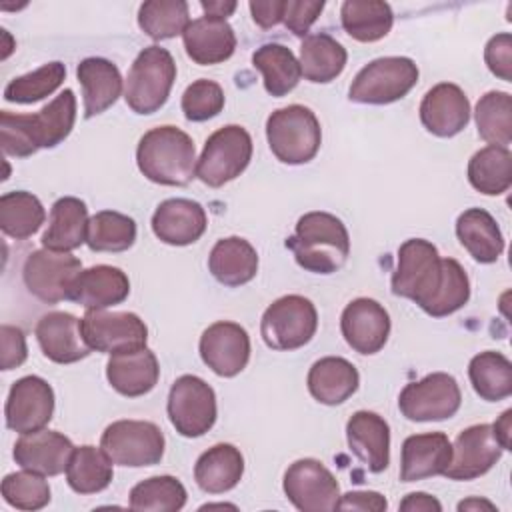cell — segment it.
Instances as JSON below:
<instances>
[{
	"mask_svg": "<svg viewBox=\"0 0 512 512\" xmlns=\"http://www.w3.org/2000/svg\"><path fill=\"white\" fill-rule=\"evenodd\" d=\"M478 136L492 144L508 148L512 142V96L508 92L490 90L476 104Z\"/></svg>",
	"mask_w": 512,
	"mask_h": 512,
	"instance_id": "obj_42",
	"label": "cell"
},
{
	"mask_svg": "<svg viewBox=\"0 0 512 512\" xmlns=\"http://www.w3.org/2000/svg\"><path fill=\"white\" fill-rule=\"evenodd\" d=\"M44 220L46 210L34 194L14 190L0 196V228L6 236L26 240L40 230Z\"/></svg>",
	"mask_w": 512,
	"mask_h": 512,
	"instance_id": "obj_41",
	"label": "cell"
},
{
	"mask_svg": "<svg viewBox=\"0 0 512 512\" xmlns=\"http://www.w3.org/2000/svg\"><path fill=\"white\" fill-rule=\"evenodd\" d=\"M80 272L82 262L70 252L42 248L26 258L22 276L30 294L46 304H56L68 300L70 286Z\"/></svg>",
	"mask_w": 512,
	"mask_h": 512,
	"instance_id": "obj_14",
	"label": "cell"
},
{
	"mask_svg": "<svg viewBox=\"0 0 512 512\" xmlns=\"http://www.w3.org/2000/svg\"><path fill=\"white\" fill-rule=\"evenodd\" d=\"M452 460V442L444 432L412 434L402 442L400 480L416 482L444 474Z\"/></svg>",
	"mask_w": 512,
	"mask_h": 512,
	"instance_id": "obj_26",
	"label": "cell"
},
{
	"mask_svg": "<svg viewBox=\"0 0 512 512\" xmlns=\"http://www.w3.org/2000/svg\"><path fill=\"white\" fill-rule=\"evenodd\" d=\"M324 10V2L314 0H286L284 4V24L296 36H306L312 24Z\"/></svg>",
	"mask_w": 512,
	"mask_h": 512,
	"instance_id": "obj_51",
	"label": "cell"
},
{
	"mask_svg": "<svg viewBox=\"0 0 512 512\" xmlns=\"http://www.w3.org/2000/svg\"><path fill=\"white\" fill-rule=\"evenodd\" d=\"M284 4L286 0H252L248 8L260 28H272L284 18Z\"/></svg>",
	"mask_w": 512,
	"mask_h": 512,
	"instance_id": "obj_54",
	"label": "cell"
},
{
	"mask_svg": "<svg viewBox=\"0 0 512 512\" xmlns=\"http://www.w3.org/2000/svg\"><path fill=\"white\" fill-rule=\"evenodd\" d=\"M200 358L218 376L232 378L240 374L250 360L248 332L228 320L210 324L200 336Z\"/></svg>",
	"mask_w": 512,
	"mask_h": 512,
	"instance_id": "obj_18",
	"label": "cell"
},
{
	"mask_svg": "<svg viewBox=\"0 0 512 512\" xmlns=\"http://www.w3.org/2000/svg\"><path fill=\"white\" fill-rule=\"evenodd\" d=\"M166 410L178 434L198 438L216 422V394L202 378L184 374L174 380Z\"/></svg>",
	"mask_w": 512,
	"mask_h": 512,
	"instance_id": "obj_12",
	"label": "cell"
},
{
	"mask_svg": "<svg viewBox=\"0 0 512 512\" xmlns=\"http://www.w3.org/2000/svg\"><path fill=\"white\" fill-rule=\"evenodd\" d=\"M80 320L84 338L96 352L118 354L146 348L148 328L144 320L134 312L86 310L84 318Z\"/></svg>",
	"mask_w": 512,
	"mask_h": 512,
	"instance_id": "obj_15",
	"label": "cell"
},
{
	"mask_svg": "<svg viewBox=\"0 0 512 512\" xmlns=\"http://www.w3.org/2000/svg\"><path fill=\"white\" fill-rule=\"evenodd\" d=\"M88 208L76 196L58 198L50 210V222L42 234V246L54 252H70L86 242Z\"/></svg>",
	"mask_w": 512,
	"mask_h": 512,
	"instance_id": "obj_31",
	"label": "cell"
},
{
	"mask_svg": "<svg viewBox=\"0 0 512 512\" xmlns=\"http://www.w3.org/2000/svg\"><path fill=\"white\" fill-rule=\"evenodd\" d=\"M206 212L202 204L188 198H168L152 214L154 236L170 246H188L206 232Z\"/></svg>",
	"mask_w": 512,
	"mask_h": 512,
	"instance_id": "obj_23",
	"label": "cell"
},
{
	"mask_svg": "<svg viewBox=\"0 0 512 512\" xmlns=\"http://www.w3.org/2000/svg\"><path fill=\"white\" fill-rule=\"evenodd\" d=\"M400 510H404V512H440L442 504L426 492H412L400 502Z\"/></svg>",
	"mask_w": 512,
	"mask_h": 512,
	"instance_id": "obj_55",
	"label": "cell"
},
{
	"mask_svg": "<svg viewBox=\"0 0 512 512\" xmlns=\"http://www.w3.org/2000/svg\"><path fill=\"white\" fill-rule=\"evenodd\" d=\"M74 444L56 430H36L22 434L14 444V460L20 468L42 476H58L68 468Z\"/></svg>",
	"mask_w": 512,
	"mask_h": 512,
	"instance_id": "obj_22",
	"label": "cell"
},
{
	"mask_svg": "<svg viewBox=\"0 0 512 512\" xmlns=\"http://www.w3.org/2000/svg\"><path fill=\"white\" fill-rule=\"evenodd\" d=\"M160 376V364L152 350L138 348L110 354L106 364V378L110 386L128 398L148 394Z\"/></svg>",
	"mask_w": 512,
	"mask_h": 512,
	"instance_id": "obj_27",
	"label": "cell"
},
{
	"mask_svg": "<svg viewBox=\"0 0 512 512\" xmlns=\"http://www.w3.org/2000/svg\"><path fill=\"white\" fill-rule=\"evenodd\" d=\"M504 446L494 434L492 424L464 428L452 444V460L444 470L448 480H474L486 474L502 456Z\"/></svg>",
	"mask_w": 512,
	"mask_h": 512,
	"instance_id": "obj_17",
	"label": "cell"
},
{
	"mask_svg": "<svg viewBox=\"0 0 512 512\" xmlns=\"http://www.w3.org/2000/svg\"><path fill=\"white\" fill-rule=\"evenodd\" d=\"M310 394L326 406H336L346 402L360 384L358 370L352 362L340 356H326L312 364L308 372Z\"/></svg>",
	"mask_w": 512,
	"mask_h": 512,
	"instance_id": "obj_32",
	"label": "cell"
},
{
	"mask_svg": "<svg viewBox=\"0 0 512 512\" xmlns=\"http://www.w3.org/2000/svg\"><path fill=\"white\" fill-rule=\"evenodd\" d=\"M286 248L300 268L314 274H332L348 260L350 236L344 222L334 214L308 212L296 222Z\"/></svg>",
	"mask_w": 512,
	"mask_h": 512,
	"instance_id": "obj_2",
	"label": "cell"
},
{
	"mask_svg": "<svg viewBox=\"0 0 512 512\" xmlns=\"http://www.w3.org/2000/svg\"><path fill=\"white\" fill-rule=\"evenodd\" d=\"M130 294V280L126 272L116 266L98 264L82 270L70 286L68 300L86 310H106L120 304Z\"/></svg>",
	"mask_w": 512,
	"mask_h": 512,
	"instance_id": "obj_25",
	"label": "cell"
},
{
	"mask_svg": "<svg viewBox=\"0 0 512 512\" xmlns=\"http://www.w3.org/2000/svg\"><path fill=\"white\" fill-rule=\"evenodd\" d=\"M462 402V392L454 376L432 372L418 382H410L398 396V408L412 422H438L452 418Z\"/></svg>",
	"mask_w": 512,
	"mask_h": 512,
	"instance_id": "obj_11",
	"label": "cell"
},
{
	"mask_svg": "<svg viewBox=\"0 0 512 512\" xmlns=\"http://www.w3.org/2000/svg\"><path fill=\"white\" fill-rule=\"evenodd\" d=\"M186 488L174 476H152L130 490V508L138 512H176L186 504Z\"/></svg>",
	"mask_w": 512,
	"mask_h": 512,
	"instance_id": "obj_44",
	"label": "cell"
},
{
	"mask_svg": "<svg viewBox=\"0 0 512 512\" xmlns=\"http://www.w3.org/2000/svg\"><path fill=\"white\" fill-rule=\"evenodd\" d=\"M2 498L18 510H40L50 502V486L38 472H14L2 480Z\"/></svg>",
	"mask_w": 512,
	"mask_h": 512,
	"instance_id": "obj_48",
	"label": "cell"
},
{
	"mask_svg": "<svg viewBox=\"0 0 512 512\" xmlns=\"http://www.w3.org/2000/svg\"><path fill=\"white\" fill-rule=\"evenodd\" d=\"M512 410L502 412V416L492 424L494 434L498 436L500 444L504 446V450H510V442H512Z\"/></svg>",
	"mask_w": 512,
	"mask_h": 512,
	"instance_id": "obj_56",
	"label": "cell"
},
{
	"mask_svg": "<svg viewBox=\"0 0 512 512\" xmlns=\"http://www.w3.org/2000/svg\"><path fill=\"white\" fill-rule=\"evenodd\" d=\"M252 160V138L246 128L228 124L208 136L202 154L196 162V176L212 186L220 188L238 178Z\"/></svg>",
	"mask_w": 512,
	"mask_h": 512,
	"instance_id": "obj_8",
	"label": "cell"
},
{
	"mask_svg": "<svg viewBox=\"0 0 512 512\" xmlns=\"http://www.w3.org/2000/svg\"><path fill=\"white\" fill-rule=\"evenodd\" d=\"M66 78L62 62H48L34 72L12 78L4 88V100L14 104H34L60 88Z\"/></svg>",
	"mask_w": 512,
	"mask_h": 512,
	"instance_id": "obj_46",
	"label": "cell"
},
{
	"mask_svg": "<svg viewBox=\"0 0 512 512\" xmlns=\"http://www.w3.org/2000/svg\"><path fill=\"white\" fill-rule=\"evenodd\" d=\"M346 60V48L330 34H310L300 46V70L314 84H326L338 78Z\"/></svg>",
	"mask_w": 512,
	"mask_h": 512,
	"instance_id": "obj_35",
	"label": "cell"
},
{
	"mask_svg": "<svg viewBox=\"0 0 512 512\" xmlns=\"http://www.w3.org/2000/svg\"><path fill=\"white\" fill-rule=\"evenodd\" d=\"M478 508H488V510H494L496 506L488 500H480V498H468V500H462L458 504V510H478Z\"/></svg>",
	"mask_w": 512,
	"mask_h": 512,
	"instance_id": "obj_58",
	"label": "cell"
},
{
	"mask_svg": "<svg viewBox=\"0 0 512 512\" xmlns=\"http://www.w3.org/2000/svg\"><path fill=\"white\" fill-rule=\"evenodd\" d=\"M244 474V456L232 444H214L200 454L194 466V480L208 494L232 490Z\"/></svg>",
	"mask_w": 512,
	"mask_h": 512,
	"instance_id": "obj_34",
	"label": "cell"
},
{
	"mask_svg": "<svg viewBox=\"0 0 512 512\" xmlns=\"http://www.w3.org/2000/svg\"><path fill=\"white\" fill-rule=\"evenodd\" d=\"M346 438L352 454L374 474L390 464V426L370 410H358L346 424Z\"/></svg>",
	"mask_w": 512,
	"mask_h": 512,
	"instance_id": "obj_24",
	"label": "cell"
},
{
	"mask_svg": "<svg viewBox=\"0 0 512 512\" xmlns=\"http://www.w3.org/2000/svg\"><path fill=\"white\" fill-rule=\"evenodd\" d=\"M468 376L474 392L486 402H500L512 394V362L500 352L476 354L470 360Z\"/></svg>",
	"mask_w": 512,
	"mask_h": 512,
	"instance_id": "obj_40",
	"label": "cell"
},
{
	"mask_svg": "<svg viewBox=\"0 0 512 512\" xmlns=\"http://www.w3.org/2000/svg\"><path fill=\"white\" fill-rule=\"evenodd\" d=\"M388 508L386 498L380 492L356 490L340 496L336 510H362V512H384Z\"/></svg>",
	"mask_w": 512,
	"mask_h": 512,
	"instance_id": "obj_53",
	"label": "cell"
},
{
	"mask_svg": "<svg viewBox=\"0 0 512 512\" xmlns=\"http://www.w3.org/2000/svg\"><path fill=\"white\" fill-rule=\"evenodd\" d=\"M174 80L172 54L162 46H146L130 66L124 100L136 114H154L166 104Z\"/></svg>",
	"mask_w": 512,
	"mask_h": 512,
	"instance_id": "obj_6",
	"label": "cell"
},
{
	"mask_svg": "<svg viewBox=\"0 0 512 512\" xmlns=\"http://www.w3.org/2000/svg\"><path fill=\"white\" fill-rule=\"evenodd\" d=\"M224 108V90L218 82L200 78L182 94V112L190 122H204L220 114Z\"/></svg>",
	"mask_w": 512,
	"mask_h": 512,
	"instance_id": "obj_49",
	"label": "cell"
},
{
	"mask_svg": "<svg viewBox=\"0 0 512 512\" xmlns=\"http://www.w3.org/2000/svg\"><path fill=\"white\" fill-rule=\"evenodd\" d=\"M418 82V66L406 56H384L368 62L352 80L348 98L358 104H392Z\"/></svg>",
	"mask_w": 512,
	"mask_h": 512,
	"instance_id": "obj_7",
	"label": "cell"
},
{
	"mask_svg": "<svg viewBox=\"0 0 512 512\" xmlns=\"http://www.w3.org/2000/svg\"><path fill=\"white\" fill-rule=\"evenodd\" d=\"M340 20L350 38L376 42L390 32L394 14L390 4L380 0H346L340 8Z\"/></svg>",
	"mask_w": 512,
	"mask_h": 512,
	"instance_id": "obj_37",
	"label": "cell"
},
{
	"mask_svg": "<svg viewBox=\"0 0 512 512\" xmlns=\"http://www.w3.org/2000/svg\"><path fill=\"white\" fill-rule=\"evenodd\" d=\"M252 64L256 70H260L266 92L276 98L292 92L302 76L300 62L292 50L276 42L260 46L252 54Z\"/></svg>",
	"mask_w": 512,
	"mask_h": 512,
	"instance_id": "obj_36",
	"label": "cell"
},
{
	"mask_svg": "<svg viewBox=\"0 0 512 512\" xmlns=\"http://www.w3.org/2000/svg\"><path fill=\"white\" fill-rule=\"evenodd\" d=\"M420 120L430 134L452 138L470 122V100L460 86L440 82L424 94L420 102Z\"/></svg>",
	"mask_w": 512,
	"mask_h": 512,
	"instance_id": "obj_20",
	"label": "cell"
},
{
	"mask_svg": "<svg viewBox=\"0 0 512 512\" xmlns=\"http://www.w3.org/2000/svg\"><path fill=\"white\" fill-rule=\"evenodd\" d=\"M36 340L42 354L56 364H72L90 354L82 332V320L70 312H48L36 324Z\"/></svg>",
	"mask_w": 512,
	"mask_h": 512,
	"instance_id": "obj_21",
	"label": "cell"
},
{
	"mask_svg": "<svg viewBox=\"0 0 512 512\" xmlns=\"http://www.w3.org/2000/svg\"><path fill=\"white\" fill-rule=\"evenodd\" d=\"M54 414V390L40 376L18 378L6 398V426L18 434L42 430Z\"/></svg>",
	"mask_w": 512,
	"mask_h": 512,
	"instance_id": "obj_16",
	"label": "cell"
},
{
	"mask_svg": "<svg viewBox=\"0 0 512 512\" xmlns=\"http://www.w3.org/2000/svg\"><path fill=\"white\" fill-rule=\"evenodd\" d=\"M456 236L480 264H492L504 252V238L498 222L484 208L464 210L456 220Z\"/></svg>",
	"mask_w": 512,
	"mask_h": 512,
	"instance_id": "obj_33",
	"label": "cell"
},
{
	"mask_svg": "<svg viewBox=\"0 0 512 512\" xmlns=\"http://www.w3.org/2000/svg\"><path fill=\"white\" fill-rule=\"evenodd\" d=\"M196 148L192 138L176 126L148 130L136 148L138 170L162 186H186L196 176Z\"/></svg>",
	"mask_w": 512,
	"mask_h": 512,
	"instance_id": "obj_3",
	"label": "cell"
},
{
	"mask_svg": "<svg viewBox=\"0 0 512 512\" xmlns=\"http://www.w3.org/2000/svg\"><path fill=\"white\" fill-rule=\"evenodd\" d=\"M470 298V280L462 264L454 258H442V284L434 300L424 310L434 318H442L460 310Z\"/></svg>",
	"mask_w": 512,
	"mask_h": 512,
	"instance_id": "obj_47",
	"label": "cell"
},
{
	"mask_svg": "<svg viewBox=\"0 0 512 512\" xmlns=\"http://www.w3.org/2000/svg\"><path fill=\"white\" fill-rule=\"evenodd\" d=\"M84 96V118H94L108 110L122 94V76L116 64L106 58H84L76 68Z\"/></svg>",
	"mask_w": 512,
	"mask_h": 512,
	"instance_id": "obj_29",
	"label": "cell"
},
{
	"mask_svg": "<svg viewBox=\"0 0 512 512\" xmlns=\"http://www.w3.org/2000/svg\"><path fill=\"white\" fill-rule=\"evenodd\" d=\"M442 284V258L438 248L424 238H410L398 248L392 274V292L416 302L422 310L434 300Z\"/></svg>",
	"mask_w": 512,
	"mask_h": 512,
	"instance_id": "obj_5",
	"label": "cell"
},
{
	"mask_svg": "<svg viewBox=\"0 0 512 512\" xmlns=\"http://www.w3.org/2000/svg\"><path fill=\"white\" fill-rule=\"evenodd\" d=\"M204 16H212V18H222L226 20V16H230L236 10V2H224V0H210V2H200Z\"/></svg>",
	"mask_w": 512,
	"mask_h": 512,
	"instance_id": "obj_57",
	"label": "cell"
},
{
	"mask_svg": "<svg viewBox=\"0 0 512 512\" xmlns=\"http://www.w3.org/2000/svg\"><path fill=\"white\" fill-rule=\"evenodd\" d=\"M318 328L316 306L300 296L288 294L274 300L262 314L260 334L272 350H296L312 340Z\"/></svg>",
	"mask_w": 512,
	"mask_h": 512,
	"instance_id": "obj_9",
	"label": "cell"
},
{
	"mask_svg": "<svg viewBox=\"0 0 512 512\" xmlns=\"http://www.w3.org/2000/svg\"><path fill=\"white\" fill-rule=\"evenodd\" d=\"M188 24V4L184 0H148L138 10V26L152 40L184 34Z\"/></svg>",
	"mask_w": 512,
	"mask_h": 512,
	"instance_id": "obj_45",
	"label": "cell"
},
{
	"mask_svg": "<svg viewBox=\"0 0 512 512\" xmlns=\"http://www.w3.org/2000/svg\"><path fill=\"white\" fill-rule=\"evenodd\" d=\"M164 434L148 420H116L102 432L100 448L118 466H154L164 456Z\"/></svg>",
	"mask_w": 512,
	"mask_h": 512,
	"instance_id": "obj_10",
	"label": "cell"
},
{
	"mask_svg": "<svg viewBox=\"0 0 512 512\" xmlns=\"http://www.w3.org/2000/svg\"><path fill=\"white\" fill-rule=\"evenodd\" d=\"M112 464L102 448L90 444L74 448L66 468V482L78 494L102 492L112 482Z\"/></svg>",
	"mask_w": 512,
	"mask_h": 512,
	"instance_id": "obj_38",
	"label": "cell"
},
{
	"mask_svg": "<svg viewBox=\"0 0 512 512\" xmlns=\"http://www.w3.org/2000/svg\"><path fill=\"white\" fill-rule=\"evenodd\" d=\"M0 340H2V360H0L2 370H12V368L24 364V360L28 356L24 332L18 326L2 324Z\"/></svg>",
	"mask_w": 512,
	"mask_h": 512,
	"instance_id": "obj_52",
	"label": "cell"
},
{
	"mask_svg": "<svg viewBox=\"0 0 512 512\" xmlns=\"http://www.w3.org/2000/svg\"><path fill=\"white\" fill-rule=\"evenodd\" d=\"M266 140L272 154L284 164L310 162L322 144V130L316 114L302 106L290 104L274 110L266 120Z\"/></svg>",
	"mask_w": 512,
	"mask_h": 512,
	"instance_id": "obj_4",
	"label": "cell"
},
{
	"mask_svg": "<svg viewBox=\"0 0 512 512\" xmlns=\"http://www.w3.org/2000/svg\"><path fill=\"white\" fill-rule=\"evenodd\" d=\"M488 70L504 82H512V36L508 32L496 34L484 48Z\"/></svg>",
	"mask_w": 512,
	"mask_h": 512,
	"instance_id": "obj_50",
	"label": "cell"
},
{
	"mask_svg": "<svg viewBox=\"0 0 512 512\" xmlns=\"http://www.w3.org/2000/svg\"><path fill=\"white\" fill-rule=\"evenodd\" d=\"M208 270L224 286H242L258 272L256 248L240 236L222 238L210 250Z\"/></svg>",
	"mask_w": 512,
	"mask_h": 512,
	"instance_id": "obj_30",
	"label": "cell"
},
{
	"mask_svg": "<svg viewBox=\"0 0 512 512\" xmlns=\"http://www.w3.org/2000/svg\"><path fill=\"white\" fill-rule=\"evenodd\" d=\"M76 120V96L70 88L60 92L36 114L0 112L2 150L26 158L40 148H54L68 138Z\"/></svg>",
	"mask_w": 512,
	"mask_h": 512,
	"instance_id": "obj_1",
	"label": "cell"
},
{
	"mask_svg": "<svg viewBox=\"0 0 512 512\" xmlns=\"http://www.w3.org/2000/svg\"><path fill=\"white\" fill-rule=\"evenodd\" d=\"M284 494L302 512H330L340 500L334 474L316 458L292 462L284 474Z\"/></svg>",
	"mask_w": 512,
	"mask_h": 512,
	"instance_id": "obj_13",
	"label": "cell"
},
{
	"mask_svg": "<svg viewBox=\"0 0 512 512\" xmlns=\"http://www.w3.org/2000/svg\"><path fill=\"white\" fill-rule=\"evenodd\" d=\"M340 330L346 344L358 354H376L390 336V316L372 298H356L342 310Z\"/></svg>",
	"mask_w": 512,
	"mask_h": 512,
	"instance_id": "obj_19",
	"label": "cell"
},
{
	"mask_svg": "<svg viewBox=\"0 0 512 512\" xmlns=\"http://www.w3.org/2000/svg\"><path fill=\"white\" fill-rule=\"evenodd\" d=\"M182 40L186 54L200 66L220 64L236 50V34L232 26L226 20L212 16L192 20L184 30Z\"/></svg>",
	"mask_w": 512,
	"mask_h": 512,
	"instance_id": "obj_28",
	"label": "cell"
},
{
	"mask_svg": "<svg viewBox=\"0 0 512 512\" xmlns=\"http://www.w3.org/2000/svg\"><path fill=\"white\" fill-rule=\"evenodd\" d=\"M136 240V222L120 212L102 210L88 220L86 244L94 252H124Z\"/></svg>",
	"mask_w": 512,
	"mask_h": 512,
	"instance_id": "obj_43",
	"label": "cell"
},
{
	"mask_svg": "<svg viewBox=\"0 0 512 512\" xmlns=\"http://www.w3.org/2000/svg\"><path fill=\"white\" fill-rule=\"evenodd\" d=\"M468 182L486 196L504 194L512 184V154L502 146H486L468 162Z\"/></svg>",
	"mask_w": 512,
	"mask_h": 512,
	"instance_id": "obj_39",
	"label": "cell"
}]
</instances>
